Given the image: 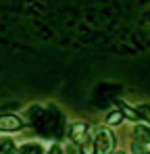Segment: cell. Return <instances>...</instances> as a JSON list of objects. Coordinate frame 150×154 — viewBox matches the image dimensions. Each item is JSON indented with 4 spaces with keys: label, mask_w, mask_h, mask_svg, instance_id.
Instances as JSON below:
<instances>
[{
    "label": "cell",
    "mask_w": 150,
    "mask_h": 154,
    "mask_svg": "<svg viewBox=\"0 0 150 154\" xmlns=\"http://www.w3.org/2000/svg\"><path fill=\"white\" fill-rule=\"evenodd\" d=\"M48 154H63V152H61V148H58V146H52Z\"/></svg>",
    "instance_id": "cell-13"
},
{
    "label": "cell",
    "mask_w": 150,
    "mask_h": 154,
    "mask_svg": "<svg viewBox=\"0 0 150 154\" xmlns=\"http://www.w3.org/2000/svg\"><path fill=\"white\" fill-rule=\"evenodd\" d=\"M117 106H119V110H121V115L123 117H129V119H140V115H138V110H131L127 104H123V102H117Z\"/></svg>",
    "instance_id": "cell-4"
},
{
    "label": "cell",
    "mask_w": 150,
    "mask_h": 154,
    "mask_svg": "<svg viewBox=\"0 0 150 154\" xmlns=\"http://www.w3.org/2000/svg\"><path fill=\"white\" fill-rule=\"evenodd\" d=\"M136 135L140 137L142 144H148V142H150V131L146 127H136Z\"/></svg>",
    "instance_id": "cell-5"
},
{
    "label": "cell",
    "mask_w": 150,
    "mask_h": 154,
    "mask_svg": "<svg viewBox=\"0 0 150 154\" xmlns=\"http://www.w3.org/2000/svg\"><path fill=\"white\" fill-rule=\"evenodd\" d=\"M123 121V115H121V110H117V112H111L108 117H106V123H111V125H119Z\"/></svg>",
    "instance_id": "cell-8"
},
{
    "label": "cell",
    "mask_w": 150,
    "mask_h": 154,
    "mask_svg": "<svg viewBox=\"0 0 150 154\" xmlns=\"http://www.w3.org/2000/svg\"><path fill=\"white\" fill-rule=\"evenodd\" d=\"M94 146H96V154H108L115 146V137L108 129H96V140H94Z\"/></svg>",
    "instance_id": "cell-1"
},
{
    "label": "cell",
    "mask_w": 150,
    "mask_h": 154,
    "mask_svg": "<svg viewBox=\"0 0 150 154\" xmlns=\"http://www.w3.org/2000/svg\"><path fill=\"white\" fill-rule=\"evenodd\" d=\"M138 115L150 121V106H148V104H142V106H138Z\"/></svg>",
    "instance_id": "cell-10"
},
{
    "label": "cell",
    "mask_w": 150,
    "mask_h": 154,
    "mask_svg": "<svg viewBox=\"0 0 150 154\" xmlns=\"http://www.w3.org/2000/svg\"><path fill=\"white\" fill-rule=\"evenodd\" d=\"M23 127V121L15 115H0V129L2 131H17Z\"/></svg>",
    "instance_id": "cell-2"
},
{
    "label": "cell",
    "mask_w": 150,
    "mask_h": 154,
    "mask_svg": "<svg viewBox=\"0 0 150 154\" xmlns=\"http://www.w3.org/2000/svg\"><path fill=\"white\" fill-rule=\"evenodd\" d=\"M86 123H75L73 127H71V140H73L75 144H83L86 142Z\"/></svg>",
    "instance_id": "cell-3"
},
{
    "label": "cell",
    "mask_w": 150,
    "mask_h": 154,
    "mask_svg": "<svg viewBox=\"0 0 150 154\" xmlns=\"http://www.w3.org/2000/svg\"><path fill=\"white\" fill-rule=\"evenodd\" d=\"M83 154H96V146H94V140H86L83 142V148H81Z\"/></svg>",
    "instance_id": "cell-9"
},
{
    "label": "cell",
    "mask_w": 150,
    "mask_h": 154,
    "mask_svg": "<svg viewBox=\"0 0 150 154\" xmlns=\"http://www.w3.org/2000/svg\"><path fill=\"white\" fill-rule=\"evenodd\" d=\"M131 148H133V152H138V154H142V150H144V148H142V142H138V144L133 142V146H131Z\"/></svg>",
    "instance_id": "cell-12"
},
{
    "label": "cell",
    "mask_w": 150,
    "mask_h": 154,
    "mask_svg": "<svg viewBox=\"0 0 150 154\" xmlns=\"http://www.w3.org/2000/svg\"><path fill=\"white\" fill-rule=\"evenodd\" d=\"M42 115H44V110H42V108H40V106H33V108H31V110H29V117H31V119H33V121H38V119H40V117H42Z\"/></svg>",
    "instance_id": "cell-11"
},
{
    "label": "cell",
    "mask_w": 150,
    "mask_h": 154,
    "mask_svg": "<svg viewBox=\"0 0 150 154\" xmlns=\"http://www.w3.org/2000/svg\"><path fill=\"white\" fill-rule=\"evenodd\" d=\"M0 150H2V154H13L15 152L13 140H2V142H0Z\"/></svg>",
    "instance_id": "cell-6"
},
{
    "label": "cell",
    "mask_w": 150,
    "mask_h": 154,
    "mask_svg": "<svg viewBox=\"0 0 150 154\" xmlns=\"http://www.w3.org/2000/svg\"><path fill=\"white\" fill-rule=\"evenodd\" d=\"M40 152H42V148L38 144H27V146H23L19 150V154H40Z\"/></svg>",
    "instance_id": "cell-7"
},
{
    "label": "cell",
    "mask_w": 150,
    "mask_h": 154,
    "mask_svg": "<svg viewBox=\"0 0 150 154\" xmlns=\"http://www.w3.org/2000/svg\"><path fill=\"white\" fill-rule=\"evenodd\" d=\"M119 154H123V152H119Z\"/></svg>",
    "instance_id": "cell-14"
}]
</instances>
